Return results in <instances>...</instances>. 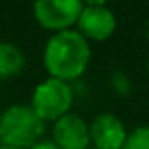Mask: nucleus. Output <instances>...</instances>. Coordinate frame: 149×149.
I'll return each instance as SVG.
<instances>
[{
  "label": "nucleus",
  "mask_w": 149,
  "mask_h": 149,
  "mask_svg": "<svg viewBox=\"0 0 149 149\" xmlns=\"http://www.w3.org/2000/svg\"><path fill=\"white\" fill-rule=\"evenodd\" d=\"M83 10V2L79 0H40L34 4L32 13L38 25L51 32L72 30Z\"/></svg>",
  "instance_id": "4"
},
{
  "label": "nucleus",
  "mask_w": 149,
  "mask_h": 149,
  "mask_svg": "<svg viewBox=\"0 0 149 149\" xmlns=\"http://www.w3.org/2000/svg\"><path fill=\"white\" fill-rule=\"evenodd\" d=\"M91 146L95 149H123L128 130L115 113H98L89 123Z\"/></svg>",
  "instance_id": "7"
},
{
  "label": "nucleus",
  "mask_w": 149,
  "mask_h": 149,
  "mask_svg": "<svg viewBox=\"0 0 149 149\" xmlns=\"http://www.w3.org/2000/svg\"><path fill=\"white\" fill-rule=\"evenodd\" d=\"M147 76H149V61H147Z\"/></svg>",
  "instance_id": "13"
},
{
  "label": "nucleus",
  "mask_w": 149,
  "mask_h": 149,
  "mask_svg": "<svg viewBox=\"0 0 149 149\" xmlns=\"http://www.w3.org/2000/svg\"><path fill=\"white\" fill-rule=\"evenodd\" d=\"M42 58L49 77L72 83L87 72L91 62V44L74 29L55 32L45 42Z\"/></svg>",
  "instance_id": "1"
},
{
  "label": "nucleus",
  "mask_w": 149,
  "mask_h": 149,
  "mask_svg": "<svg viewBox=\"0 0 149 149\" xmlns=\"http://www.w3.org/2000/svg\"><path fill=\"white\" fill-rule=\"evenodd\" d=\"M72 104H74L72 85L61 79L47 77L36 85L29 106L36 111V115L44 123H47V121L55 123L61 117H64L66 113H70Z\"/></svg>",
  "instance_id": "3"
},
{
  "label": "nucleus",
  "mask_w": 149,
  "mask_h": 149,
  "mask_svg": "<svg viewBox=\"0 0 149 149\" xmlns=\"http://www.w3.org/2000/svg\"><path fill=\"white\" fill-rule=\"evenodd\" d=\"M51 142L58 149H89L91 134L89 123L81 115L70 111L53 123V138Z\"/></svg>",
  "instance_id": "6"
},
{
  "label": "nucleus",
  "mask_w": 149,
  "mask_h": 149,
  "mask_svg": "<svg viewBox=\"0 0 149 149\" xmlns=\"http://www.w3.org/2000/svg\"><path fill=\"white\" fill-rule=\"evenodd\" d=\"M0 149H17V147H10V146H2L0 143Z\"/></svg>",
  "instance_id": "12"
},
{
  "label": "nucleus",
  "mask_w": 149,
  "mask_h": 149,
  "mask_svg": "<svg viewBox=\"0 0 149 149\" xmlns=\"http://www.w3.org/2000/svg\"><path fill=\"white\" fill-rule=\"evenodd\" d=\"M111 87L115 91V95L119 96H127L130 91V81H128L127 74L123 72H113L111 74Z\"/></svg>",
  "instance_id": "10"
},
{
  "label": "nucleus",
  "mask_w": 149,
  "mask_h": 149,
  "mask_svg": "<svg viewBox=\"0 0 149 149\" xmlns=\"http://www.w3.org/2000/svg\"><path fill=\"white\" fill-rule=\"evenodd\" d=\"M30 149H58V147L55 146L51 140H42V142H38L36 146H32Z\"/></svg>",
  "instance_id": "11"
},
{
  "label": "nucleus",
  "mask_w": 149,
  "mask_h": 149,
  "mask_svg": "<svg viewBox=\"0 0 149 149\" xmlns=\"http://www.w3.org/2000/svg\"><path fill=\"white\" fill-rule=\"evenodd\" d=\"M25 53L13 42L0 40V81L17 77L25 68Z\"/></svg>",
  "instance_id": "8"
},
{
  "label": "nucleus",
  "mask_w": 149,
  "mask_h": 149,
  "mask_svg": "<svg viewBox=\"0 0 149 149\" xmlns=\"http://www.w3.org/2000/svg\"><path fill=\"white\" fill-rule=\"evenodd\" d=\"M76 26L87 42H104L115 32L117 17L104 2H87L83 4Z\"/></svg>",
  "instance_id": "5"
},
{
  "label": "nucleus",
  "mask_w": 149,
  "mask_h": 149,
  "mask_svg": "<svg viewBox=\"0 0 149 149\" xmlns=\"http://www.w3.org/2000/svg\"><path fill=\"white\" fill-rule=\"evenodd\" d=\"M45 123L30 106L13 104L0 113V143L17 149H30L42 142Z\"/></svg>",
  "instance_id": "2"
},
{
  "label": "nucleus",
  "mask_w": 149,
  "mask_h": 149,
  "mask_svg": "<svg viewBox=\"0 0 149 149\" xmlns=\"http://www.w3.org/2000/svg\"><path fill=\"white\" fill-rule=\"evenodd\" d=\"M123 149H149V125L136 127L128 132Z\"/></svg>",
  "instance_id": "9"
}]
</instances>
